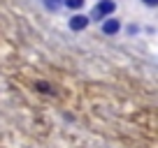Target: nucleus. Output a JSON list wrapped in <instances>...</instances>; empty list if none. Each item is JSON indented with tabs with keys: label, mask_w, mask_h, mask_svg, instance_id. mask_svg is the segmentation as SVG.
I'll return each instance as SVG.
<instances>
[{
	"label": "nucleus",
	"mask_w": 158,
	"mask_h": 148,
	"mask_svg": "<svg viewBox=\"0 0 158 148\" xmlns=\"http://www.w3.org/2000/svg\"><path fill=\"white\" fill-rule=\"evenodd\" d=\"M116 10V5H114L112 0H100L98 5L93 7V12H91V19H98V21H102V19H107L112 12Z\"/></svg>",
	"instance_id": "1"
},
{
	"label": "nucleus",
	"mask_w": 158,
	"mask_h": 148,
	"mask_svg": "<svg viewBox=\"0 0 158 148\" xmlns=\"http://www.w3.org/2000/svg\"><path fill=\"white\" fill-rule=\"evenodd\" d=\"M121 30V21L118 19H105L102 21V33L105 35H116Z\"/></svg>",
	"instance_id": "3"
},
{
	"label": "nucleus",
	"mask_w": 158,
	"mask_h": 148,
	"mask_svg": "<svg viewBox=\"0 0 158 148\" xmlns=\"http://www.w3.org/2000/svg\"><path fill=\"white\" fill-rule=\"evenodd\" d=\"M89 16L86 14H74V16H70V21H68V25H70V30H74V33H79V30H84L86 25H89Z\"/></svg>",
	"instance_id": "2"
},
{
	"label": "nucleus",
	"mask_w": 158,
	"mask_h": 148,
	"mask_svg": "<svg viewBox=\"0 0 158 148\" xmlns=\"http://www.w3.org/2000/svg\"><path fill=\"white\" fill-rule=\"evenodd\" d=\"M144 2H147V5H156L158 0H144Z\"/></svg>",
	"instance_id": "6"
},
{
	"label": "nucleus",
	"mask_w": 158,
	"mask_h": 148,
	"mask_svg": "<svg viewBox=\"0 0 158 148\" xmlns=\"http://www.w3.org/2000/svg\"><path fill=\"white\" fill-rule=\"evenodd\" d=\"M44 7L49 12H56L58 7H63V0H44Z\"/></svg>",
	"instance_id": "4"
},
{
	"label": "nucleus",
	"mask_w": 158,
	"mask_h": 148,
	"mask_svg": "<svg viewBox=\"0 0 158 148\" xmlns=\"http://www.w3.org/2000/svg\"><path fill=\"white\" fill-rule=\"evenodd\" d=\"M63 5L70 7V10H81V7H84V0H63Z\"/></svg>",
	"instance_id": "5"
}]
</instances>
